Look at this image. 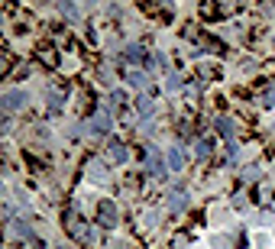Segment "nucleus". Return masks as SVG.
I'll return each instance as SVG.
<instances>
[{
  "instance_id": "7",
  "label": "nucleus",
  "mask_w": 275,
  "mask_h": 249,
  "mask_svg": "<svg viewBox=\"0 0 275 249\" xmlns=\"http://www.w3.org/2000/svg\"><path fill=\"white\" fill-rule=\"evenodd\" d=\"M107 152H110V162H126V149L123 146H120V142H110V149H107Z\"/></svg>"
},
{
  "instance_id": "8",
  "label": "nucleus",
  "mask_w": 275,
  "mask_h": 249,
  "mask_svg": "<svg viewBox=\"0 0 275 249\" xmlns=\"http://www.w3.org/2000/svg\"><path fill=\"white\" fill-rule=\"evenodd\" d=\"M152 110H156V104H152L149 97H139V101H136V113H139V117H149Z\"/></svg>"
},
{
  "instance_id": "12",
  "label": "nucleus",
  "mask_w": 275,
  "mask_h": 249,
  "mask_svg": "<svg viewBox=\"0 0 275 249\" xmlns=\"http://www.w3.org/2000/svg\"><path fill=\"white\" fill-rule=\"evenodd\" d=\"M49 110H52V113L62 110V94H49Z\"/></svg>"
},
{
  "instance_id": "4",
  "label": "nucleus",
  "mask_w": 275,
  "mask_h": 249,
  "mask_svg": "<svg viewBox=\"0 0 275 249\" xmlns=\"http://www.w3.org/2000/svg\"><path fill=\"white\" fill-rule=\"evenodd\" d=\"M91 133H94V136H107L110 133V117L107 113H101V117L91 120Z\"/></svg>"
},
{
  "instance_id": "3",
  "label": "nucleus",
  "mask_w": 275,
  "mask_h": 249,
  "mask_svg": "<svg viewBox=\"0 0 275 249\" xmlns=\"http://www.w3.org/2000/svg\"><path fill=\"white\" fill-rule=\"evenodd\" d=\"M185 162H188V156L181 152V146H175V149H168V168H185Z\"/></svg>"
},
{
  "instance_id": "13",
  "label": "nucleus",
  "mask_w": 275,
  "mask_h": 249,
  "mask_svg": "<svg viewBox=\"0 0 275 249\" xmlns=\"http://www.w3.org/2000/svg\"><path fill=\"white\" fill-rule=\"evenodd\" d=\"M139 58H142V49H139V46H130V49H126V62H139Z\"/></svg>"
},
{
  "instance_id": "10",
  "label": "nucleus",
  "mask_w": 275,
  "mask_h": 249,
  "mask_svg": "<svg viewBox=\"0 0 275 249\" xmlns=\"http://www.w3.org/2000/svg\"><path fill=\"white\" fill-rule=\"evenodd\" d=\"M217 130H220V133H223V136H233V133H236V126H233V123H230V120H227V117H220V120H217Z\"/></svg>"
},
{
  "instance_id": "11",
  "label": "nucleus",
  "mask_w": 275,
  "mask_h": 249,
  "mask_svg": "<svg viewBox=\"0 0 275 249\" xmlns=\"http://www.w3.org/2000/svg\"><path fill=\"white\" fill-rule=\"evenodd\" d=\"M197 159H207V156H211V142H207V139H197Z\"/></svg>"
},
{
  "instance_id": "2",
  "label": "nucleus",
  "mask_w": 275,
  "mask_h": 249,
  "mask_svg": "<svg viewBox=\"0 0 275 249\" xmlns=\"http://www.w3.org/2000/svg\"><path fill=\"white\" fill-rule=\"evenodd\" d=\"M23 104H26V94L23 91H7V94H3V110H7V113L20 110Z\"/></svg>"
},
{
  "instance_id": "6",
  "label": "nucleus",
  "mask_w": 275,
  "mask_h": 249,
  "mask_svg": "<svg viewBox=\"0 0 275 249\" xmlns=\"http://www.w3.org/2000/svg\"><path fill=\"white\" fill-rule=\"evenodd\" d=\"M168 204H172V210H185V204H188V194H185V188H175L172 197H168Z\"/></svg>"
},
{
  "instance_id": "1",
  "label": "nucleus",
  "mask_w": 275,
  "mask_h": 249,
  "mask_svg": "<svg viewBox=\"0 0 275 249\" xmlns=\"http://www.w3.org/2000/svg\"><path fill=\"white\" fill-rule=\"evenodd\" d=\"M97 220H101V226H107V230H110V226H117V207H113V204H110V201H101V204H97Z\"/></svg>"
},
{
  "instance_id": "14",
  "label": "nucleus",
  "mask_w": 275,
  "mask_h": 249,
  "mask_svg": "<svg viewBox=\"0 0 275 249\" xmlns=\"http://www.w3.org/2000/svg\"><path fill=\"white\" fill-rule=\"evenodd\" d=\"M262 107H275V87H269V91L262 94Z\"/></svg>"
},
{
  "instance_id": "5",
  "label": "nucleus",
  "mask_w": 275,
  "mask_h": 249,
  "mask_svg": "<svg viewBox=\"0 0 275 249\" xmlns=\"http://www.w3.org/2000/svg\"><path fill=\"white\" fill-rule=\"evenodd\" d=\"M146 162H149V175H152L156 181H162V178H165V165H162V159H159V156H149Z\"/></svg>"
},
{
  "instance_id": "9",
  "label": "nucleus",
  "mask_w": 275,
  "mask_h": 249,
  "mask_svg": "<svg viewBox=\"0 0 275 249\" xmlns=\"http://www.w3.org/2000/svg\"><path fill=\"white\" fill-rule=\"evenodd\" d=\"M126 81H130L133 87H146V75H142V71H130V75H126Z\"/></svg>"
}]
</instances>
